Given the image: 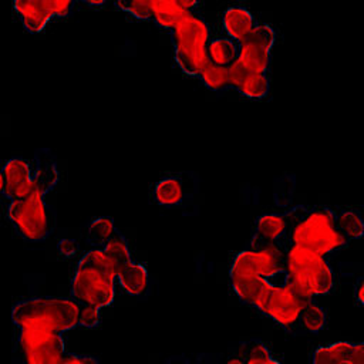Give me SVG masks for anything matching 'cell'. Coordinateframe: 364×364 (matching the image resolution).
Instances as JSON below:
<instances>
[{
	"label": "cell",
	"mask_w": 364,
	"mask_h": 364,
	"mask_svg": "<svg viewBox=\"0 0 364 364\" xmlns=\"http://www.w3.org/2000/svg\"><path fill=\"white\" fill-rule=\"evenodd\" d=\"M280 272H283V259L279 243L253 233L249 245L233 257L229 277L262 276L269 279Z\"/></svg>",
	"instance_id": "cell-9"
},
{
	"label": "cell",
	"mask_w": 364,
	"mask_h": 364,
	"mask_svg": "<svg viewBox=\"0 0 364 364\" xmlns=\"http://www.w3.org/2000/svg\"><path fill=\"white\" fill-rule=\"evenodd\" d=\"M354 296H355V300L364 306V276H360L357 280H355V284H354Z\"/></svg>",
	"instance_id": "cell-37"
},
{
	"label": "cell",
	"mask_w": 364,
	"mask_h": 364,
	"mask_svg": "<svg viewBox=\"0 0 364 364\" xmlns=\"http://www.w3.org/2000/svg\"><path fill=\"white\" fill-rule=\"evenodd\" d=\"M276 41V31L266 23H257L256 27L239 41L237 60L247 71L269 73L270 51Z\"/></svg>",
	"instance_id": "cell-12"
},
{
	"label": "cell",
	"mask_w": 364,
	"mask_h": 364,
	"mask_svg": "<svg viewBox=\"0 0 364 364\" xmlns=\"http://www.w3.org/2000/svg\"><path fill=\"white\" fill-rule=\"evenodd\" d=\"M60 364H101V361L88 354H75V353H65V355L61 358Z\"/></svg>",
	"instance_id": "cell-33"
},
{
	"label": "cell",
	"mask_w": 364,
	"mask_h": 364,
	"mask_svg": "<svg viewBox=\"0 0 364 364\" xmlns=\"http://www.w3.org/2000/svg\"><path fill=\"white\" fill-rule=\"evenodd\" d=\"M41 3L53 18H64L75 11L78 0H41Z\"/></svg>",
	"instance_id": "cell-30"
},
{
	"label": "cell",
	"mask_w": 364,
	"mask_h": 364,
	"mask_svg": "<svg viewBox=\"0 0 364 364\" xmlns=\"http://www.w3.org/2000/svg\"><path fill=\"white\" fill-rule=\"evenodd\" d=\"M327 324V314L323 307L311 300L303 307L297 321V333L314 334L321 331Z\"/></svg>",
	"instance_id": "cell-24"
},
{
	"label": "cell",
	"mask_w": 364,
	"mask_h": 364,
	"mask_svg": "<svg viewBox=\"0 0 364 364\" xmlns=\"http://www.w3.org/2000/svg\"><path fill=\"white\" fill-rule=\"evenodd\" d=\"M243 348L246 353V364H280L273 358L267 346L260 340L243 341Z\"/></svg>",
	"instance_id": "cell-28"
},
{
	"label": "cell",
	"mask_w": 364,
	"mask_h": 364,
	"mask_svg": "<svg viewBox=\"0 0 364 364\" xmlns=\"http://www.w3.org/2000/svg\"><path fill=\"white\" fill-rule=\"evenodd\" d=\"M33 158L36 161V173H34L33 188L28 195L44 198L46 193L53 191L54 186L58 183L60 171L57 166L55 156L53 155L51 151L46 148L36 151Z\"/></svg>",
	"instance_id": "cell-15"
},
{
	"label": "cell",
	"mask_w": 364,
	"mask_h": 364,
	"mask_svg": "<svg viewBox=\"0 0 364 364\" xmlns=\"http://www.w3.org/2000/svg\"><path fill=\"white\" fill-rule=\"evenodd\" d=\"M117 287L114 262L104 249L91 247L75 264L70 296L84 306L97 309L112 303Z\"/></svg>",
	"instance_id": "cell-2"
},
{
	"label": "cell",
	"mask_w": 364,
	"mask_h": 364,
	"mask_svg": "<svg viewBox=\"0 0 364 364\" xmlns=\"http://www.w3.org/2000/svg\"><path fill=\"white\" fill-rule=\"evenodd\" d=\"M229 282L242 303L257 311L262 310L270 290V282L267 279L262 276H236L229 277Z\"/></svg>",
	"instance_id": "cell-17"
},
{
	"label": "cell",
	"mask_w": 364,
	"mask_h": 364,
	"mask_svg": "<svg viewBox=\"0 0 364 364\" xmlns=\"http://www.w3.org/2000/svg\"><path fill=\"white\" fill-rule=\"evenodd\" d=\"M239 55V43L228 36H212L208 43V58L209 61L229 67Z\"/></svg>",
	"instance_id": "cell-22"
},
{
	"label": "cell",
	"mask_w": 364,
	"mask_h": 364,
	"mask_svg": "<svg viewBox=\"0 0 364 364\" xmlns=\"http://www.w3.org/2000/svg\"><path fill=\"white\" fill-rule=\"evenodd\" d=\"M36 173L34 158L28 159L24 156H11L3 161V176H4V199H20L31 192L33 181Z\"/></svg>",
	"instance_id": "cell-13"
},
{
	"label": "cell",
	"mask_w": 364,
	"mask_h": 364,
	"mask_svg": "<svg viewBox=\"0 0 364 364\" xmlns=\"http://www.w3.org/2000/svg\"><path fill=\"white\" fill-rule=\"evenodd\" d=\"M206 88L210 91H225L229 90V74H228V67L218 65L212 61H208L202 70L199 71L196 77Z\"/></svg>",
	"instance_id": "cell-25"
},
{
	"label": "cell",
	"mask_w": 364,
	"mask_h": 364,
	"mask_svg": "<svg viewBox=\"0 0 364 364\" xmlns=\"http://www.w3.org/2000/svg\"><path fill=\"white\" fill-rule=\"evenodd\" d=\"M101 309L92 307V306H80V313H78V327H85V328H95L101 323Z\"/></svg>",
	"instance_id": "cell-31"
},
{
	"label": "cell",
	"mask_w": 364,
	"mask_h": 364,
	"mask_svg": "<svg viewBox=\"0 0 364 364\" xmlns=\"http://www.w3.org/2000/svg\"><path fill=\"white\" fill-rule=\"evenodd\" d=\"M246 353H245V348H243V344L240 343L236 348H233L228 355L226 358L223 360L222 364H246Z\"/></svg>",
	"instance_id": "cell-35"
},
{
	"label": "cell",
	"mask_w": 364,
	"mask_h": 364,
	"mask_svg": "<svg viewBox=\"0 0 364 364\" xmlns=\"http://www.w3.org/2000/svg\"><path fill=\"white\" fill-rule=\"evenodd\" d=\"M246 98L250 100H263L269 95L270 91V77L269 73L260 71H247L240 81L237 90Z\"/></svg>",
	"instance_id": "cell-23"
},
{
	"label": "cell",
	"mask_w": 364,
	"mask_h": 364,
	"mask_svg": "<svg viewBox=\"0 0 364 364\" xmlns=\"http://www.w3.org/2000/svg\"><path fill=\"white\" fill-rule=\"evenodd\" d=\"M282 249L283 270L291 286L306 297L328 294L337 284L328 256L301 250L284 236L277 242Z\"/></svg>",
	"instance_id": "cell-4"
},
{
	"label": "cell",
	"mask_w": 364,
	"mask_h": 364,
	"mask_svg": "<svg viewBox=\"0 0 364 364\" xmlns=\"http://www.w3.org/2000/svg\"><path fill=\"white\" fill-rule=\"evenodd\" d=\"M346 364H364V343H350Z\"/></svg>",
	"instance_id": "cell-34"
},
{
	"label": "cell",
	"mask_w": 364,
	"mask_h": 364,
	"mask_svg": "<svg viewBox=\"0 0 364 364\" xmlns=\"http://www.w3.org/2000/svg\"><path fill=\"white\" fill-rule=\"evenodd\" d=\"M178 1L186 11H198V9L202 4V0H178Z\"/></svg>",
	"instance_id": "cell-38"
},
{
	"label": "cell",
	"mask_w": 364,
	"mask_h": 364,
	"mask_svg": "<svg viewBox=\"0 0 364 364\" xmlns=\"http://www.w3.org/2000/svg\"><path fill=\"white\" fill-rule=\"evenodd\" d=\"M61 242L65 245V247H64L61 243H58V253H60L61 256L70 257V256H73V255L77 252V243H75L74 240L65 239V240H61Z\"/></svg>",
	"instance_id": "cell-36"
},
{
	"label": "cell",
	"mask_w": 364,
	"mask_h": 364,
	"mask_svg": "<svg viewBox=\"0 0 364 364\" xmlns=\"http://www.w3.org/2000/svg\"><path fill=\"white\" fill-rule=\"evenodd\" d=\"M199 193V176L192 171L166 172L156 179L149 196L154 203L169 209L191 208Z\"/></svg>",
	"instance_id": "cell-10"
},
{
	"label": "cell",
	"mask_w": 364,
	"mask_h": 364,
	"mask_svg": "<svg viewBox=\"0 0 364 364\" xmlns=\"http://www.w3.org/2000/svg\"><path fill=\"white\" fill-rule=\"evenodd\" d=\"M247 73V70L240 64L239 60L233 61L229 67H228V74H229V90H237L240 81L243 80L245 74Z\"/></svg>",
	"instance_id": "cell-32"
},
{
	"label": "cell",
	"mask_w": 364,
	"mask_h": 364,
	"mask_svg": "<svg viewBox=\"0 0 364 364\" xmlns=\"http://www.w3.org/2000/svg\"><path fill=\"white\" fill-rule=\"evenodd\" d=\"M253 228V233L257 236L269 242H279L287 230V212L263 213L255 220Z\"/></svg>",
	"instance_id": "cell-21"
},
{
	"label": "cell",
	"mask_w": 364,
	"mask_h": 364,
	"mask_svg": "<svg viewBox=\"0 0 364 364\" xmlns=\"http://www.w3.org/2000/svg\"><path fill=\"white\" fill-rule=\"evenodd\" d=\"M334 225L338 233L347 242L353 239H360L364 236V219H363L361 210L357 208H351V206L336 208Z\"/></svg>",
	"instance_id": "cell-19"
},
{
	"label": "cell",
	"mask_w": 364,
	"mask_h": 364,
	"mask_svg": "<svg viewBox=\"0 0 364 364\" xmlns=\"http://www.w3.org/2000/svg\"><path fill=\"white\" fill-rule=\"evenodd\" d=\"M267 280L270 282V290L260 313L274 320L286 331L296 334L300 311L310 301V297H306L291 286L284 270Z\"/></svg>",
	"instance_id": "cell-7"
},
{
	"label": "cell",
	"mask_w": 364,
	"mask_h": 364,
	"mask_svg": "<svg viewBox=\"0 0 364 364\" xmlns=\"http://www.w3.org/2000/svg\"><path fill=\"white\" fill-rule=\"evenodd\" d=\"M114 3L131 17L166 31H171L188 13L178 0H114Z\"/></svg>",
	"instance_id": "cell-11"
},
{
	"label": "cell",
	"mask_w": 364,
	"mask_h": 364,
	"mask_svg": "<svg viewBox=\"0 0 364 364\" xmlns=\"http://www.w3.org/2000/svg\"><path fill=\"white\" fill-rule=\"evenodd\" d=\"M0 199H4V176H3V162H0Z\"/></svg>",
	"instance_id": "cell-40"
},
{
	"label": "cell",
	"mask_w": 364,
	"mask_h": 364,
	"mask_svg": "<svg viewBox=\"0 0 364 364\" xmlns=\"http://www.w3.org/2000/svg\"><path fill=\"white\" fill-rule=\"evenodd\" d=\"M155 364H219V357L212 353H182L165 357Z\"/></svg>",
	"instance_id": "cell-29"
},
{
	"label": "cell",
	"mask_w": 364,
	"mask_h": 364,
	"mask_svg": "<svg viewBox=\"0 0 364 364\" xmlns=\"http://www.w3.org/2000/svg\"><path fill=\"white\" fill-rule=\"evenodd\" d=\"M173 58L182 73L198 77L209 61L208 43L212 37L210 27L199 11H188L169 31Z\"/></svg>",
	"instance_id": "cell-5"
},
{
	"label": "cell",
	"mask_w": 364,
	"mask_h": 364,
	"mask_svg": "<svg viewBox=\"0 0 364 364\" xmlns=\"http://www.w3.org/2000/svg\"><path fill=\"white\" fill-rule=\"evenodd\" d=\"M117 284H119L127 294L142 299L149 294L151 277L146 267L132 259L117 269Z\"/></svg>",
	"instance_id": "cell-16"
},
{
	"label": "cell",
	"mask_w": 364,
	"mask_h": 364,
	"mask_svg": "<svg viewBox=\"0 0 364 364\" xmlns=\"http://www.w3.org/2000/svg\"><path fill=\"white\" fill-rule=\"evenodd\" d=\"M107 255L111 257V260L114 262L115 270L118 267H121L122 264L128 263L129 260H132V253H131V246L128 239L125 237V235L122 232H119L105 247H102Z\"/></svg>",
	"instance_id": "cell-27"
},
{
	"label": "cell",
	"mask_w": 364,
	"mask_h": 364,
	"mask_svg": "<svg viewBox=\"0 0 364 364\" xmlns=\"http://www.w3.org/2000/svg\"><path fill=\"white\" fill-rule=\"evenodd\" d=\"M3 202L6 219L24 240L41 242L50 237L55 230V210L43 196L27 195L20 199Z\"/></svg>",
	"instance_id": "cell-6"
},
{
	"label": "cell",
	"mask_w": 364,
	"mask_h": 364,
	"mask_svg": "<svg viewBox=\"0 0 364 364\" xmlns=\"http://www.w3.org/2000/svg\"><path fill=\"white\" fill-rule=\"evenodd\" d=\"M78 3H84L90 7H104L108 3V0H78Z\"/></svg>",
	"instance_id": "cell-39"
},
{
	"label": "cell",
	"mask_w": 364,
	"mask_h": 364,
	"mask_svg": "<svg viewBox=\"0 0 364 364\" xmlns=\"http://www.w3.org/2000/svg\"><path fill=\"white\" fill-rule=\"evenodd\" d=\"M220 26L225 36L235 41H242L259 23L253 13L242 4H232L220 11Z\"/></svg>",
	"instance_id": "cell-14"
},
{
	"label": "cell",
	"mask_w": 364,
	"mask_h": 364,
	"mask_svg": "<svg viewBox=\"0 0 364 364\" xmlns=\"http://www.w3.org/2000/svg\"><path fill=\"white\" fill-rule=\"evenodd\" d=\"M13 353L20 364H60L67 351L63 333L16 327Z\"/></svg>",
	"instance_id": "cell-8"
},
{
	"label": "cell",
	"mask_w": 364,
	"mask_h": 364,
	"mask_svg": "<svg viewBox=\"0 0 364 364\" xmlns=\"http://www.w3.org/2000/svg\"><path fill=\"white\" fill-rule=\"evenodd\" d=\"M287 212L284 237L296 247L321 256H330L348 242L334 225L336 206L296 205Z\"/></svg>",
	"instance_id": "cell-1"
},
{
	"label": "cell",
	"mask_w": 364,
	"mask_h": 364,
	"mask_svg": "<svg viewBox=\"0 0 364 364\" xmlns=\"http://www.w3.org/2000/svg\"><path fill=\"white\" fill-rule=\"evenodd\" d=\"M121 230L108 216H100L87 223L84 229V239L91 247H105Z\"/></svg>",
	"instance_id": "cell-20"
},
{
	"label": "cell",
	"mask_w": 364,
	"mask_h": 364,
	"mask_svg": "<svg viewBox=\"0 0 364 364\" xmlns=\"http://www.w3.org/2000/svg\"><path fill=\"white\" fill-rule=\"evenodd\" d=\"M80 303L71 296H34L17 300L11 307L14 327L65 333L78 327Z\"/></svg>",
	"instance_id": "cell-3"
},
{
	"label": "cell",
	"mask_w": 364,
	"mask_h": 364,
	"mask_svg": "<svg viewBox=\"0 0 364 364\" xmlns=\"http://www.w3.org/2000/svg\"><path fill=\"white\" fill-rule=\"evenodd\" d=\"M13 7L24 28L31 34L43 31L53 20L41 0H13Z\"/></svg>",
	"instance_id": "cell-18"
},
{
	"label": "cell",
	"mask_w": 364,
	"mask_h": 364,
	"mask_svg": "<svg viewBox=\"0 0 364 364\" xmlns=\"http://www.w3.org/2000/svg\"><path fill=\"white\" fill-rule=\"evenodd\" d=\"M348 347V341H338L330 346L317 347L313 353L311 364H346Z\"/></svg>",
	"instance_id": "cell-26"
}]
</instances>
